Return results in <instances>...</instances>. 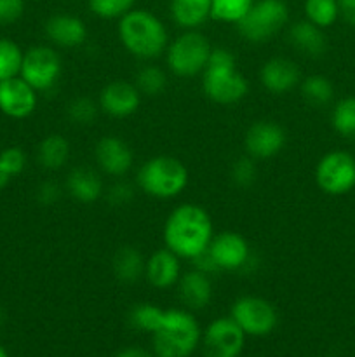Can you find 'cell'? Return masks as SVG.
I'll return each mask as SVG.
<instances>
[{"instance_id": "34", "label": "cell", "mask_w": 355, "mask_h": 357, "mask_svg": "<svg viewBox=\"0 0 355 357\" xmlns=\"http://www.w3.org/2000/svg\"><path fill=\"white\" fill-rule=\"evenodd\" d=\"M66 115L73 124L89 126L97 117V105L90 98L79 96L72 100L66 108Z\"/></svg>"}, {"instance_id": "12", "label": "cell", "mask_w": 355, "mask_h": 357, "mask_svg": "<svg viewBox=\"0 0 355 357\" xmlns=\"http://www.w3.org/2000/svg\"><path fill=\"white\" fill-rule=\"evenodd\" d=\"M37 108V91L19 75L0 82V112L10 119H26Z\"/></svg>"}, {"instance_id": "24", "label": "cell", "mask_w": 355, "mask_h": 357, "mask_svg": "<svg viewBox=\"0 0 355 357\" xmlns=\"http://www.w3.org/2000/svg\"><path fill=\"white\" fill-rule=\"evenodd\" d=\"M145 264L146 260L136 248L122 246L115 253L111 267H113V274L118 282L132 284V282H138L145 275Z\"/></svg>"}, {"instance_id": "31", "label": "cell", "mask_w": 355, "mask_h": 357, "mask_svg": "<svg viewBox=\"0 0 355 357\" xmlns=\"http://www.w3.org/2000/svg\"><path fill=\"white\" fill-rule=\"evenodd\" d=\"M136 87L141 94L146 96H159L167 86V75L162 68L159 66H143L136 75Z\"/></svg>"}, {"instance_id": "11", "label": "cell", "mask_w": 355, "mask_h": 357, "mask_svg": "<svg viewBox=\"0 0 355 357\" xmlns=\"http://www.w3.org/2000/svg\"><path fill=\"white\" fill-rule=\"evenodd\" d=\"M202 340L204 357H239L246 344V333L232 317L214 319Z\"/></svg>"}, {"instance_id": "44", "label": "cell", "mask_w": 355, "mask_h": 357, "mask_svg": "<svg viewBox=\"0 0 355 357\" xmlns=\"http://www.w3.org/2000/svg\"><path fill=\"white\" fill-rule=\"evenodd\" d=\"M3 319H6V314H3V309H2V307H0V326H2V324H3Z\"/></svg>"}, {"instance_id": "2", "label": "cell", "mask_w": 355, "mask_h": 357, "mask_svg": "<svg viewBox=\"0 0 355 357\" xmlns=\"http://www.w3.org/2000/svg\"><path fill=\"white\" fill-rule=\"evenodd\" d=\"M118 38L132 56L159 58L167 47V30L162 21L145 9H132L118 21Z\"/></svg>"}, {"instance_id": "35", "label": "cell", "mask_w": 355, "mask_h": 357, "mask_svg": "<svg viewBox=\"0 0 355 357\" xmlns=\"http://www.w3.org/2000/svg\"><path fill=\"white\" fill-rule=\"evenodd\" d=\"M0 164L10 178L17 176L26 167V155L19 146H9V149H3L0 152Z\"/></svg>"}, {"instance_id": "22", "label": "cell", "mask_w": 355, "mask_h": 357, "mask_svg": "<svg viewBox=\"0 0 355 357\" xmlns=\"http://www.w3.org/2000/svg\"><path fill=\"white\" fill-rule=\"evenodd\" d=\"M289 42L299 52L312 56V58L322 56L327 47L326 35L322 33V28L310 23L308 20L298 21V23H294L289 28Z\"/></svg>"}, {"instance_id": "39", "label": "cell", "mask_w": 355, "mask_h": 357, "mask_svg": "<svg viewBox=\"0 0 355 357\" xmlns=\"http://www.w3.org/2000/svg\"><path fill=\"white\" fill-rule=\"evenodd\" d=\"M59 194H61V190H59V187L54 181H45V183H42L40 187L37 188L38 202H42V204L45 206L54 204L59 199Z\"/></svg>"}, {"instance_id": "10", "label": "cell", "mask_w": 355, "mask_h": 357, "mask_svg": "<svg viewBox=\"0 0 355 357\" xmlns=\"http://www.w3.org/2000/svg\"><path fill=\"white\" fill-rule=\"evenodd\" d=\"M315 181L329 195H343L355 187V159L347 152H329L315 167Z\"/></svg>"}, {"instance_id": "15", "label": "cell", "mask_w": 355, "mask_h": 357, "mask_svg": "<svg viewBox=\"0 0 355 357\" xmlns=\"http://www.w3.org/2000/svg\"><path fill=\"white\" fill-rule=\"evenodd\" d=\"M141 101L138 87L125 80H113L100 93V108L111 117L124 119L134 114Z\"/></svg>"}, {"instance_id": "21", "label": "cell", "mask_w": 355, "mask_h": 357, "mask_svg": "<svg viewBox=\"0 0 355 357\" xmlns=\"http://www.w3.org/2000/svg\"><path fill=\"white\" fill-rule=\"evenodd\" d=\"M66 190L75 201L90 204L103 194V181L90 167H75L66 178Z\"/></svg>"}, {"instance_id": "17", "label": "cell", "mask_w": 355, "mask_h": 357, "mask_svg": "<svg viewBox=\"0 0 355 357\" xmlns=\"http://www.w3.org/2000/svg\"><path fill=\"white\" fill-rule=\"evenodd\" d=\"M260 79L267 91L274 94H284L301 80V72L291 59L271 58L261 68Z\"/></svg>"}, {"instance_id": "16", "label": "cell", "mask_w": 355, "mask_h": 357, "mask_svg": "<svg viewBox=\"0 0 355 357\" xmlns=\"http://www.w3.org/2000/svg\"><path fill=\"white\" fill-rule=\"evenodd\" d=\"M97 166L110 176H124L134 162V153L124 139L117 136H103L94 149Z\"/></svg>"}, {"instance_id": "45", "label": "cell", "mask_w": 355, "mask_h": 357, "mask_svg": "<svg viewBox=\"0 0 355 357\" xmlns=\"http://www.w3.org/2000/svg\"><path fill=\"white\" fill-rule=\"evenodd\" d=\"M0 357H9V354H7V351L2 347V345H0Z\"/></svg>"}, {"instance_id": "19", "label": "cell", "mask_w": 355, "mask_h": 357, "mask_svg": "<svg viewBox=\"0 0 355 357\" xmlns=\"http://www.w3.org/2000/svg\"><path fill=\"white\" fill-rule=\"evenodd\" d=\"M180 257L171 250H159L146 260L145 278L153 288L167 289L173 288L180 281Z\"/></svg>"}, {"instance_id": "29", "label": "cell", "mask_w": 355, "mask_h": 357, "mask_svg": "<svg viewBox=\"0 0 355 357\" xmlns=\"http://www.w3.org/2000/svg\"><path fill=\"white\" fill-rule=\"evenodd\" d=\"M301 94L310 105H327L334 96L333 84L324 75H310L301 82Z\"/></svg>"}, {"instance_id": "43", "label": "cell", "mask_w": 355, "mask_h": 357, "mask_svg": "<svg viewBox=\"0 0 355 357\" xmlns=\"http://www.w3.org/2000/svg\"><path fill=\"white\" fill-rule=\"evenodd\" d=\"M9 180H10V176L6 173V169L2 167V164H0V190H2L7 183H9Z\"/></svg>"}, {"instance_id": "14", "label": "cell", "mask_w": 355, "mask_h": 357, "mask_svg": "<svg viewBox=\"0 0 355 357\" xmlns=\"http://www.w3.org/2000/svg\"><path fill=\"white\" fill-rule=\"evenodd\" d=\"M219 271H239L249 260V244L240 234L221 232L212 236L207 248Z\"/></svg>"}, {"instance_id": "32", "label": "cell", "mask_w": 355, "mask_h": 357, "mask_svg": "<svg viewBox=\"0 0 355 357\" xmlns=\"http://www.w3.org/2000/svg\"><path fill=\"white\" fill-rule=\"evenodd\" d=\"M333 126L341 136L355 139V96L345 98L334 107Z\"/></svg>"}, {"instance_id": "6", "label": "cell", "mask_w": 355, "mask_h": 357, "mask_svg": "<svg viewBox=\"0 0 355 357\" xmlns=\"http://www.w3.org/2000/svg\"><path fill=\"white\" fill-rule=\"evenodd\" d=\"M211 51L212 47L205 35L187 30L167 47V66L181 79L195 77L204 72Z\"/></svg>"}, {"instance_id": "36", "label": "cell", "mask_w": 355, "mask_h": 357, "mask_svg": "<svg viewBox=\"0 0 355 357\" xmlns=\"http://www.w3.org/2000/svg\"><path fill=\"white\" fill-rule=\"evenodd\" d=\"M256 166L249 157H240L232 166V180L239 187H249L256 180Z\"/></svg>"}, {"instance_id": "7", "label": "cell", "mask_w": 355, "mask_h": 357, "mask_svg": "<svg viewBox=\"0 0 355 357\" xmlns=\"http://www.w3.org/2000/svg\"><path fill=\"white\" fill-rule=\"evenodd\" d=\"M289 20V9L284 0H258L249 13L237 23V30L246 40L267 42L285 26Z\"/></svg>"}, {"instance_id": "9", "label": "cell", "mask_w": 355, "mask_h": 357, "mask_svg": "<svg viewBox=\"0 0 355 357\" xmlns=\"http://www.w3.org/2000/svg\"><path fill=\"white\" fill-rule=\"evenodd\" d=\"M230 317L249 337H265L275 330L278 316L275 307L260 296H242L232 307Z\"/></svg>"}, {"instance_id": "33", "label": "cell", "mask_w": 355, "mask_h": 357, "mask_svg": "<svg viewBox=\"0 0 355 357\" xmlns=\"http://www.w3.org/2000/svg\"><path fill=\"white\" fill-rule=\"evenodd\" d=\"M136 0H87L90 13L103 20H120L124 14L134 9Z\"/></svg>"}, {"instance_id": "41", "label": "cell", "mask_w": 355, "mask_h": 357, "mask_svg": "<svg viewBox=\"0 0 355 357\" xmlns=\"http://www.w3.org/2000/svg\"><path fill=\"white\" fill-rule=\"evenodd\" d=\"M338 7H340V16L348 24L355 26V0H338Z\"/></svg>"}, {"instance_id": "28", "label": "cell", "mask_w": 355, "mask_h": 357, "mask_svg": "<svg viewBox=\"0 0 355 357\" xmlns=\"http://www.w3.org/2000/svg\"><path fill=\"white\" fill-rule=\"evenodd\" d=\"M254 0H211V17L223 23H239L249 9Z\"/></svg>"}, {"instance_id": "5", "label": "cell", "mask_w": 355, "mask_h": 357, "mask_svg": "<svg viewBox=\"0 0 355 357\" xmlns=\"http://www.w3.org/2000/svg\"><path fill=\"white\" fill-rule=\"evenodd\" d=\"M138 185L155 199H173L188 185V169L180 159L159 155L146 160L138 171Z\"/></svg>"}, {"instance_id": "40", "label": "cell", "mask_w": 355, "mask_h": 357, "mask_svg": "<svg viewBox=\"0 0 355 357\" xmlns=\"http://www.w3.org/2000/svg\"><path fill=\"white\" fill-rule=\"evenodd\" d=\"M195 264V268L200 272H204V274H214V272H218V265H216V261L212 260V257L209 255V251L205 250L204 253H200L198 257H195L194 260H191Z\"/></svg>"}, {"instance_id": "1", "label": "cell", "mask_w": 355, "mask_h": 357, "mask_svg": "<svg viewBox=\"0 0 355 357\" xmlns=\"http://www.w3.org/2000/svg\"><path fill=\"white\" fill-rule=\"evenodd\" d=\"M212 222L209 213L198 204H181L173 209L164 225V243L180 258L194 260L209 248Z\"/></svg>"}, {"instance_id": "13", "label": "cell", "mask_w": 355, "mask_h": 357, "mask_svg": "<svg viewBox=\"0 0 355 357\" xmlns=\"http://www.w3.org/2000/svg\"><path fill=\"white\" fill-rule=\"evenodd\" d=\"M247 153L253 159H271L285 145V132L278 124L270 121L254 122L244 138Z\"/></svg>"}, {"instance_id": "23", "label": "cell", "mask_w": 355, "mask_h": 357, "mask_svg": "<svg viewBox=\"0 0 355 357\" xmlns=\"http://www.w3.org/2000/svg\"><path fill=\"white\" fill-rule=\"evenodd\" d=\"M171 16L178 26L195 30L211 17V0H171Z\"/></svg>"}, {"instance_id": "8", "label": "cell", "mask_w": 355, "mask_h": 357, "mask_svg": "<svg viewBox=\"0 0 355 357\" xmlns=\"http://www.w3.org/2000/svg\"><path fill=\"white\" fill-rule=\"evenodd\" d=\"M19 77L35 91H49L61 77V58L47 45H35L23 54Z\"/></svg>"}, {"instance_id": "4", "label": "cell", "mask_w": 355, "mask_h": 357, "mask_svg": "<svg viewBox=\"0 0 355 357\" xmlns=\"http://www.w3.org/2000/svg\"><path fill=\"white\" fill-rule=\"evenodd\" d=\"M200 328L191 312L169 309L164 312L162 324L153 333L155 357H190L200 344Z\"/></svg>"}, {"instance_id": "37", "label": "cell", "mask_w": 355, "mask_h": 357, "mask_svg": "<svg viewBox=\"0 0 355 357\" xmlns=\"http://www.w3.org/2000/svg\"><path fill=\"white\" fill-rule=\"evenodd\" d=\"M23 13L24 0H0V26L16 23Z\"/></svg>"}, {"instance_id": "38", "label": "cell", "mask_w": 355, "mask_h": 357, "mask_svg": "<svg viewBox=\"0 0 355 357\" xmlns=\"http://www.w3.org/2000/svg\"><path fill=\"white\" fill-rule=\"evenodd\" d=\"M132 197H134V190H132L131 185L124 183V181L113 185V187L110 188V192H108V201L113 206L129 204V202L132 201Z\"/></svg>"}, {"instance_id": "27", "label": "cell", "mask_w": 355, "mask_h": 357, "mask_svg": "<svg viewBox=\"0 0 355 357\" xmlns=\"http://www.w3.org/2000/svg\"><path fill=\"white\" fill-rule=\"evenodd\" d=\"M23 54L24 52L16 42L10 38H0V82L19 75Z\"/></svg>"}, {"instance_id": "18", "label": "cell", "mask_w": 355, "mask_h": 357, "mask_svg": "<svg viewBox=\"0 0 355 357\" xmlns=\"http://www.w3.org/2000/svg\"><path fill=\"white\" fill-rule=\"evenodd\" d=\"M45 35L59 47H79L86 42L87 28L80 17L72 14H54L45 21Z\"/></svg>"}, {"instance_id": "30", "label": "cell", "mask_w": 355, "mask_h": 357, "mask_svg": "<svg viewBox=\"0 0 355 357\" xmlns=\"http://www.w3.org/2000/svg\"><path fill=\"white\" fill-rule=\"evenodd\" d=\"M305 14L310 23L327 28L340 16L338 0H305Z\"/></svg>"}, {"instance_id": "3", "label": "cell", "mask_w": 355, "mask_h": 357, "mask_svg": "<svg viewBox=\"0 0 355 357\" xmlns=\"http://www.w3.org/2000/svg\"><path fill=\"white\" fill-rule=\"evenodd\" d=\"M202 89L205 96L219 105H233L247 94L249 84L237 70L235 56L228 49H212L204 72Z\"/></svg>"}, {"instance_id": "26", "label": "cell", "mask_w": 355, "mask_h": 357, "mask_svg": "<svg viewBox=\"0 0 355 357\" xmlns=\"http://www.w3.org/2000/svg\"><path fill=\"white\" fill-rule=\"evenodd\" d=\"M164 312L166 310L160 309V307L150 305V303H141V305H136L129 312V323L136 330L153 335L159 330L160 324H162Z\"/></svg>"}, {"instance_id": "42", "label": "cell", "mask_w": 355, "mask_h": 357, "mask_svg": "<svg viewBox=\"0 0 355 357\" xmlns=\"http://www.w3.org/2000/svg\"><path fill=\"white\" fill-rule=\"evenodd\" d=\"M117 357H155V354H150L146 349L143 347H127L124 351H120Z\"/></svg>"}, {"instance_id": "25", "label": "cell", "mask_w": 355, "mask_h": 357, "mask_svg": "<svg viewBox=\"0 0 355 357\" xmlns=\"http://www.w3.org/2000/svg\"><path fill=\"white\" fill-rule=\"evenodd\" d=\"M38 162L42 167L49 171H58L68 162L70 159V143L61 135H49L42 139L38 145Z\"/></svg>"}, {"instance_id": "20", "label": "cell", "mask_w": 355, "mask_h": 357, "mask_svg": "<svg viewBox=\"0 0 355 357\" xmlns=\"http://www.w3.org/2000/svg\"><path fill=\"white\" fill-rule=\"evenodd\" d=\"M180 300L188 310H202L209 305L212 296V284L207 274L200 271H191L181 275L178 281Z\"/></svg>"}]
</instances>
